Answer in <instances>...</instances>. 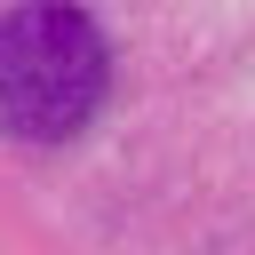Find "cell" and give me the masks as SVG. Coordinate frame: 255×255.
<instances>
[{"mask_svg":"<svg viewBox=\"0 0 255 255\" xmlns=\"http://www.w3.org/2000/svg\"><path fill=\"white\" fill-rule=\"evenodd\" d=\"M112 88L104 32L72 0H24L0 16V128L16 143H64Z\"/></svg>","mask_w":255,"mask_h":255,"instance_id":"6da1fadb","label":"cell"}]
</instances>
